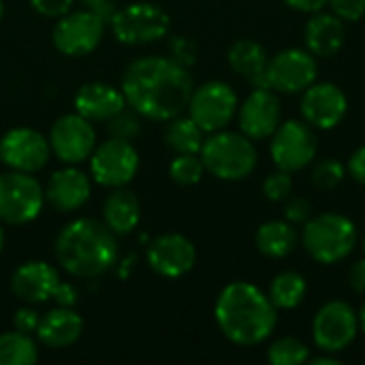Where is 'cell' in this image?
Wrapping results in <instances>:
<instances>
[{
	"label": "cell",
	"mask_w": 365,
	"mask_h": 365,
	"mask_svg": "<svg viewBox=\"0 0 365 365\" xmlns=\"http://www.w3.org/2000/svg\"><path fill=\"white\" fill-rule=\"evenodd\" d=\"M113 36L124 45H148L169 34L171 17L154 2H133L115 9L109 19Z\"/></svg>",
	"instance_id": "obj_6"
},
{
	"label": "cell",
	"mask_w": 365,
	"mask_h": 365,
	"mask_svg": "<svg viewBox=\"0 0 365 365\" xmlns=\"http://www.w3.org/2000/svg\"><path fill=\"white\" fill-rule=\"evenodd\" d=\"M88 9H92V11H96L105 21H109L111 19V15L115 13V9H113V2L111 0H81Z\"/></svg>",
	"instance_id": "obj_44"
},
{
	"label": "cell",
	"mask_w": 365,
	"mask_h": 365,
	"mask_svg": "<svg viewBox=\"0 0 365 365\" xmlns=\"http://www.w3.org/2000/svg\"><path fill=\"white\" fill-rule=\"evenodd\" d=\"M267 62H269L267 51L257 41L240 38L229 49V64H231V68L237 75L250 79V83L255 88H267V81H265Z\"/></svg>",
	"instance_id": "obj_25"
},
{
	"label": "cell",
	"mask_w": 365,
	"mask_h": 365,
	"mask_svg": "<svg viewBox=\"0 0 365 365\" xmlns=\"http://www.w3.org/2000/svg\"><path fill=\"white\" fill-rule=\"evenodd\" d=\"M2 13H4V4H2V0H0V19H2Z\"/></svg>",
	"instance_id": "obj_48"
},
{
	"label": "cell",
	"mask_w": 365,
	"mask_h": 365,
	"mask_svg": "<svg viewBox=\"0 0 365 365\" xmlns=\"http://www.w3.org/2000/svg\"><path fill=\"white\" fill-rule=\"evenodd\" d=\"M49 154V139L28 126L11 128L0 139V163L13 171L34 173L47 165Z\"/></svg>",
	"instance_id": "obj_15"
},
{
	"label": "cell",
	"mask_w": 365,
	"mask_h": 365,
	"mask_svg": "<svg viewBox=\"0 0 365 365\" xmlns=\"http://www.w3.org/2000/svg\"><path fill=\"white\" fill-rule=\"evenodd\" d=\"M203 141V128L190 115H175L165 128V143L175 154H199Z\"/></svg>",
	"instance_id": "obj_27"
},
{
	"label": "cell",
	"mask_w": 365,
	"mask_h": 365,
	"mask_svg": "<svg viewBox=\"0 0 365 365\" xmlns=\"http://www.w3.org/2000/svg\"><path fill=\"white\" fill-rule=\"evenodd\" d=\"M124 109L126 98L122 90L103 81L83 83L75 94V111L90 122H109Z\"/></svg>",
	"instance_id": "obj_21"
},
{
	"label": "cell",
	"mask_w": 365,
	"mask_h": 365,
	"mask_svg": "<svg viewBox=\"0 0 365 365\" xmlns=\"http://www.w3.org/2000/svg\"><path fill=\"white\" fill-rule=\"evenodd\" d=\"M171 58L184 66H190L195 60H197V43L192 38H186V36H173L171 43Z\"/></svg>",
	"instance_id": "obj_35"
},
{
	"label": "cell",
	"mask_w": 365,
	"mask_h": 365,
	"mask_svg": "<svg viewBox=\"0 0 365 365\" xmlns=\"http://www.w3.org/2000/svg\"><path fill=\"white\" fill-rule=\"evenodd\" d=\"M302 244L314 261L334 265L344 261L355 250L357 227L344 214L325 212L304 222Z\"/></svg>",
	"instance_id": "obj_5"
},
{
	"label": "cell",
	"mask_w": 365,
	"mask_h": 365,
	"mask_svg": "<svg viewBox=\"0 0 365 365\" xmlns=\"http://www.w3.org/2000/svg\"><path fill=\"white\" fill-rule=\"evenodd\" d=\"M237 107V94L229 83L207 81L192 90L188 115L203 128V133H216L231 124Z\"/></svg>",
	"instance_id": "obj_10"
},
{
	"label": "cell",
	"mask_w": 365,
	"mask_h": 365,
	"mask_svg": "<svg viewBox=\"0 0 365 365\" xmlns=\"http://www.w3.org/2000/svg\"><path fill=\"white\" fill-rule=\"evenodd\" d=\"M364 250H365V242H364Z\"/></svg>",
	"instance_id": "obj_49"
},
{
	"label": "cell",
	"mask_w": 365,
	"mask_h": 365,
	"mask_svg": "<svg viewBox=\"0 0 365 365\" xmlns=\"http://www.w3.org/2000/svg\"><path fill=\"white\" fill-rule=\"evenodd\" d=\"M49 148L53 156L64 165H79L96 148V130L83 115L66 113L58 118L49 130Z\"/></svg>",
	"instance_id": "obj_14"
},
{
	"label": "cell",
	"mask_w": 365,
	"mask_h": 365,
	"mask_svg": "<svg viewBox=\"0 0 365 365\" xmlns=\"http://www.w3.org/2000/svg\"><path fill=\"white\" fill-rule=\"evenodd\" d=\"M255 242L261 255L269 259H284L297 248L299 235L289 220H269L259 227Z\"/></svg>",
	"instance_id": "obj_26"
},
{
	"label": "cell",
	"mask_w": 365,
	"mask_h": 365,
	"mask_svg": "<svg viewBox=\"0 0 365 365\" xmlns=\"http://www.w3.org/2000/svg\"><path fill=\"white\" fill-rule=\"evenodd\" d=\"M312 365H340V359H336L331 353L325 355V357H314V359H308Z\"/></svg>",
	"instance_id": "obj_45"
},
{
	"label": "cell",
	"mask_w": 365,
	"mask_h": 365,
	"mask_svg": "<svg viewBox=\"0 0 365 365\" xmlns=\"http://www.w3.org/2000/svg\"><path fill=\"white\" fill-rule=\"evenodd\" d=\"M141 220V203L137 195L124 186L113 188L103 203V222L115 235H128Z\"/></svg>",
	"instance_id": "obj_24"
},
{
	"label": "cell",
	"mask_w": 365,
	"mask_h": 365,
	"mask_svg": "<svg viewBox=\"0 0 365 365\" xmlns=\"http://www.w3.org/2000/svg\"><path fill=\"white\" fill-rule=\"evenodd\" d=\"M38 359L36 342L30 334L9 331L0 336V365H30Z\"/></svg>",
	"instance_id": "obj_29"
},
{
	"label": "cell",
	"mask_w": 365,
	"mask_h": 365,
	"mask_svg": "<svg viewBox=\"0 0 365 365\" xmlns=\"http://www.w3.org/2000/svg\"><path fill=\"white\" fill-rule=\"evenodd\" d=\"M77 297H79L77 295V289L73 284H68V282H62V280H60V284L56 287V291L51 295V299L58 306H66V308H73L77 304Z\"/></svg>",
	"instance_id": "obj_41"
},
{
	"label": "cell",
	"mask_w": 365,
	"mask_h": 365,
	"mask_svg": "<svg viewBox=\"0 0 365 365\" xmlns=\"http://www.w3.org/2000/svg\"><path fill=\"white\" fill-rule=\"evenodd\" d=\"M214 319L227 340L240 346H255L274 334L278 308L259 287L237 280L220 291Z\"/></svg>",
	"instance_id": "obj_2"
},
{
	"label": "cell",
	"mask_w": 365,
	"mask_h": 365,
	"mask_svg": "<svg viewBox=\"0 0 365 365\" xmlns=\"http://www.w3.org/2000/svg\"><path fill=\"white\" fill-rule=\"evenodd\" d=\"M107 124H109V133H111L113 137H118V139L130 141V139L139 133V122H137L133 115H128L126 111L118 113V115L111 118Z\"/></svg>",
	"instance_id": "obj_36"
},
{
	"label": "cell",
	"mask_w": 365,
	"mask_h": 365,
	"mask_svg": "<svg viewBox=\"0 0 365 365\" xmlns=\"http://www.w3.org/2000/svg\"><path fill=\"white\" fill-rule=\"evenodd\" d=\"M357 319H359V329L365 334V302L364 306H361V310H359V314H357Z\"/></svg>",
	"instance_id": "obj_46"
},
{
	"label": "cell",
	"mask_w": 365,
	"mask_h": 365,
	"mask_svg": "<svg viewBox=\"0 0 365 365\" xmlns=\"http://www.w3.org/2000/svg\"><path fill=\"white\" fill-rule=\"evenodd\" d=\"M139 171V154L126 139H109L90 154V175L96 184L120 188L133 182Z\"/></svg>",
	"instance_id": "obj_11"
},
{
	"label": "cell",
	"mask_w": 365,
	"mask_h": 365,
	"mask_svg": "<svg viewBox=\"0 0 365 365\" xmlns=\"http://www.w3.org/2000/svg\"><path fill=\"white\" fill-rule=\"evenodd\" d=\"M118 235L96 218H77L56 237V259L73 278H98L118 261Z\"/></svg>",
	"instance_id": "obj_3"
},
{
	"label": "cell",
	"mask_w": 365,
	"mask_h": 365,
	"mask_svg": "<svg viewBox=\"0 0 365 365\" xmlns=\"http://www.w3.org/2000/svg\"><path fill=\"white\" fill-rule=\"evenodd\" d=\"M205 173L203 160L197 154H178L169 165V178L180 186H195Z\"/></svg>",
	"instance_id": "obj_31"
},
{
	"label": "cell",
	"mask_w": 365,
	"mask_h": 365,
	"mask_svg": "<svg viewBox=\"0 0 365 365\" xmlns=\"http://www.w3.org/2000/svg\"><path fill=\"white\" fill-rule=\"evenodd\" d=\"M349 284L353 287L355 293H361L365 295V259L357 261L351 272H349Z\"/></svg>",
	"instance_id": "obj_42"
},
{
	"label": "cell",
	"mask_w": 365,
	"mask_h": 365,
	"mask_svg": "<svg viewBox=\"0 0 365 365\" xmlns=\"http://www.w3.org/2000/svg\"><path fill=\"white\" fill-rule=\"evenodd\" d=\"M58 284V269L47 261H28L19 265L11 278V291L24 304H43L51 299Z\"/></svg>",
	"instance_id": "obj_20"
},
{
	"label": "cell",
	"mask_w": 365,
	"mask_h": 365,
	"mask_svg": "<svg viewBox=\"0 0 365 365\" xmlns=\"http://www.w3.org/2000/svg\"><path fill=\"white\" fill-rule=\"evenodd\" d=\"M319 150L317 128H312L306 120H287L272 135L269 152L278 169L282 171H299L308 167Z\"/></svg>",
	"instance_id": "obj_9"
},
{
	"label": "cell",
	"mask_w": 365,
	"mask_h": 365,
	"mask_svg": "<svg viewBox=\"0 0 365 365\" xmlns=\"http://www.w3.org/2000/svg\"><path fill=\"white\" fill-rule=\"evenodd\" d=\"M240 130L252 141L267 139L280 126V101L269 88H255L237 107Z\"/></svg>",
	"instance_id": "obj_18"
},
{
	"label": "cell",
	"mask_w": 365,
	"mask_h": 365,
	"mask_svg": "<svg viewBox=\"0 0 365 365\" xmlns=\"http://www.w3.org/2000/svg\"><path fill=\"white\" fill-rule=\"evenodd\" d=\"M267 359L274 365H302L308 364L310 359V349L297 340V338H280L276 340L269 351H267Z\"/></svg>",
	"instance_id": "obj_30"
},
{
	"label": "cell",
	"mask_w": 365,
	"mask_h": 365,
	"mask_svg": "<svg viewBox=\"0 0 365 365\" xmlns=\"http://www.w3.org/2000/svg\"><path fill=\"white\" fill-rule=\"evenodd\" d=\"M349 173H351V178L357 182V184H361L365 186V145L361 148H357L353 154H351V158H349Z\"/></svg>",
	"instance_id": "obj_40"
},
{
	"label": "cell",
	"mask_w": 365,
	"mask_h": 365,
	"mask_svg": "<svg viewBox=\"0 0 365 365\" xmlns=\"http://www.w3.org/2000/svg\"><path fill=\"white\" fill-rule=\"evenodd\" d=\"M148 265L160 278H182L197 263L195 244L180 233H165L150 242L148 246Z\"/></svg>",
	"instance_id": "obj_17"
},
{
	"label": "cell",
	"mask_w": 365,
	"mask_h": 365,
	"mask_svg": "<svg viewBox=\"0 0 365 365\" xmlns=\"http://www.w3.org/2000/svg\"><path fill=\"white\" fill-rule=\"evenodd\" d=\"M291 9L304 11V13H319L327 6L329 0H284Z\"/></svg>",
	"instance_id": "obj_43"
},
{
	"label": "cell",
	"mask_w": 365,
	"mask_h": 365,
	"mask_svg": "<svg viewBox=\"0 0 365 365\" xmlns=\"http://www.w3.org/2000/svg\"><path fill=\"white\" fill-rule=\"evenodd\" d=\"M319 64L317 56H312L308 49H284L269 58L265 68V81L267 88L282 94H297L310 88L317 81Z\"/></svg>",
	"instance_id": "obj_12"
},
{
	"label": "cell",
	"mask_w": 365,
	"mask_h": 365,
	"mask_svg": "<svg viewBox=\"0 0 365 365\" xmlns=\"http://www.w3.org/2000/svg\"><path fill=\"white\" fill-rule=\"evenodd\" d=\"M308 293L306 278L297 272H282L269 284V299L278 310H293L297 308Z\"/></svg>",
	"instance_id": "obj_28"
},
{
	"label": "cell",
	"mask_w": 365,
	"mask_h": 365,
	"mask_svg": "<svg viewBox=\"0 0 365 365\" xmlns=\"http://www.w3.org/2000/svg\"><path fill=\"white\" fill-rule=\"evenodd\" d=\"M45 205L43 186L24 171H6L0 175V222L28 225Z\"/></svg>",
	"instance_id": "obj_7"
},
{
	"label": "cell",
	"mask_w": 365,
	"mask_h": 365,
	"mask_svg": "<svg viewBox=\"0 0 365 365\" xmlns=\"http://www.w3.org/2000/svg\"><path fill=\"white\" fill-rule=\"evenodd\" d=\"M349 111V98L340 86L321 81L304 90L302 96V115L317 130L336 128Z\"/></svg>",
	"instance_id": "obj_16"
},
{
	"label": "cell",
	"mask_w": 365,
	"mask_h": 365,
	"mask_svg": "<svg viewBox=\"0 0 365 365\" xmlns=\"http://www.w3.org/2000/svg\"><path fill=\"white\" fill-rule=\"evenodd\" d=\"M4 248V231H2V225H0V252Z\"/></svg>",
	"instance_id": "obj_47"
},
{
	"label": "cell",
	"mask_w": 365,
	"mask_h": 365,
	"mask_svg": "<svg viewBox=\"0 0 365 365\" xmlns=\"http://www.w3.org/2000/svg\"><path fill=\"white\" fill-rule=\"evenodd\" d=\"M90 199V178L75 165L51 173L45 186V201L60 214L77 212Z\"/></svg>",
	"instance_id": "obj_19"
},
{
	"label": "cell",
	"mask_w": 365,
	"mask_h": 365,
	"mask_svg": "<svg viewBox=\"0 0 365 365\" xmlns=\"http://www.w3.org/2000/svg\"><path fill=\"white\" fill-rule=\"evenodd\" d=\"M310 214H312V205L304 197H293L284 205V216H287V220L291 225H304V222H308L310 220Z\"/></svg>",
	"instance_id": "obj_37"
},
{
	"label": "cell",
	"mask_w": 365,
	"mask_h": 365,
	"mask_svg": "<svg viewBox=\"0 0 365 365\" xmlns=\"http://www.w3.org/2000/svg\"><path fill=\"white\" fill-rule=\"evenodd\" d=\"M201 160L205 171L222 182H240L248 178L259 160L250 137L233 130H216L201 145Z\"/></svg>",
	"instance_id": "obj_4"
},
{
	"label": "cell",
	"mask_w": 365,
	"mask_h": 365,
	"mask_svg": "<svg viewBox=\"0 0 365 365\" xmlns=\"http://www.w3.org/2000/svg\"><path fill=\"white\" fill-rule=\"evenodd\" d=\"M346 38V28L340 17L334 13H314L304 30L306 47L317 58H331L336 56Z\"/></svg>",
	"instance_id": "obj_23"
},
{
	"label": "cell",
	"mask_w": 365,
	"mask_h": 365,
	"mask_svg": "<svg viewBox=\"0 0 365 365\" xmlns=\"http://www.w3.org/2000/svg\"><path fill=\"white\" fill-rule=\"evenodd\" d=\"M32 9L45 17H62L71 11L73 0H30Z\"/></svg>",
	"instance_id": "obj_38"
},
{
	"label": "cell",
	"mask_w": 365,
	"mask_h": 365,
	"mask_svg": "<svg viewBox=\"0 0 365 365\" xmlns=\"http://www.w3.org/2000/svg\"><path fill=\"white\" fill-rule=\"evenodd\" d=\"M359 331V319L351 304L334 299L327 302L314 317L312 338L325 353H342L353 344Z\"/></svg>",
	"instance_id": "obj_13"
},
{
	"label": "cell",
	"mask_w": 365,
	"mask_h": 365,
	"mask_svg": "<svg viewBox=\"0 0 365 365\" xmlns=\"http://www.w3.org/2000/svg\"><path fill=\"white\" fill-rule=\"evenodd\" d=\"M344 175H346V167L340 160L325 158L317 163V167L312 169V184L321 190H331L342 184Z\"/></svg>",
	"instance_id": "obj_32"
},
{
	"label": "cell",
	"mask_w": 365,
	"mask_h": 365,
	"mask_svg": "<svg viewBox=\"0 0 365 365\" xmlns=\"http://www.w3.org/2000/svg\"><path fill=\"white\" fill-rule=\"evenodd\" d=\"M105 19L92 11H68L62 17H58L53 30H51V41L56 49L68 58H81L92 53L105 34Z\"/></svg>",
	"instance_id": "obj_8"
},
{
	"label": "cell",
	"mask_w": 365,
	"mask_h": 365,
	"mask_svg": "<svg viewBox=\"0 0 365 365\" xmlns=\"http://www.w3.org/2000/svg\"><path fill=\"white\" fill-rule=\"evenodd\" d=\"M263 192L269 201H284L291 197L293 192V178L289 171H282L278 169L276 173L267 175V180L263 182Z\"/></svg>",
	"instance_id": "obj_33"
},
{
	"label": "cell",
	"mask_w": 365,
	"mask_h": 365,
	"mask_svg": "<svg viewBox=\"0 0 365 365\" xmlns=\"http://www.w3.org/2000/svg\"><path fill=\"white\" fill-rule=\"evenodd\" d=\"M327 6L342 21H359L365 15V0H329Z\"/></svg>",
	"instance_id": "obj_34"
},
{
	"label": "cell",
	"mask_w": 365,
	"mask_h": 365,
	"mask_svg": "<svg viewBox=\"0 0 365 365\" xmlns=\"http://www.w3.org/2000/svg\"><path fill=\"white\" fill-rule=\"evenodd\" d=\"M38 321H41V317L32 308H21L13 317V327L21 334H34L38 327Z\"/></svg>",
	"instance_id": "obj_39"
},
{
	"label": "cell",
	"mask_w": 365,
	"mask_h": 365,
	"mask_svg": "<svg viewBox=\"0 0 365 365\" xmlns=\"http://www.w3.org/2000/svg\"><path fill=\"white\" fill-rule=\"evenodd\" d=\"M122 94L139 115L169 122L188 109L195 83L188 66L173 58L145 56L135 60L122 77Z\"/></svg>",
	"instance_id": "obj_1"
},
{
	"label": "cell",
	"mask_w": 365,
	"mask_h": 365,
	"mask_svg": "<svg viewBox=\"0 0 365 365\" xmlns=\"http://www.w3.org/2000/svg\"><path fill=\"white\" fill-rule=\"evenodd\" d=\"M83 331V319L66 306H58L41 317L36 327V338L49 349H66L79 340Z\"/></svg>",
	"instance_id": "obj_22"
}]
</instances>
